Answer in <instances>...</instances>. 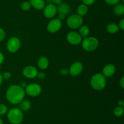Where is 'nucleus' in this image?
<instances>
[{"label": "nucleus", "mask_w": 124, "mask_h": 124, "mask_svg": "<svg viewBox=\"0 0 124 124\" xmlns=\"http://www.w3.org/2000/svg\"><path fill=\"white\" fill-rule=\"evenodd\" d=\"M25 95V90L19 85H13L9 86L6 92V98L12 104H18L23 100Z\"/></svg>", "instance_id": "1"}, {"label": "nucleus", "mask_w": 124, "mask_h": 124, "mask_svg": "<svg viewBox=\"0 0 124 124\" xmlns=\"http://www.w3.org/2000/svg\"><path fill=\"white\" fill-rule=\"evenodd\" d=\"M92 87L97 91L104 89L106 86V79L102 74H96L92 76L90 80Z\"/></svg>", "instance_id": "2"}, {"label": "nucleus", "mask_w": 124, "mask_h": 124, "mask_svg": "<svg viewBox=\"0 0 124 124\" xmlns=\"http://www.w3.org/2000/svg\"><path fill=\"white\" fill-rule=\"evenodd\" d=\"M7 119L12 124H20L24 119L23 111L19 108H12L8 112Z\"/></svg>", "instance_id": "3"}, {"label": "nucleus", "mask_w": 124, "mask_h": 124, "mask_svg": "<svg viewBox=\"0 0 124 124\" xmlns=\"http://www.w3.org/2000/svg\"><path fill=\"white\" fill-rule=\"evenodd\" d=\"M99 41L93 36L85 37L82 42V48L86 51H93L98 48Z\"/></svg>", "instance_id": "4"}, {"label": "nucleus", "mask_w": 124, "mask_h": 124, "mask_svg": "<svg viewBox=\"0 0 124 124\" xmlns=\"http://www.w3.org/2000/svg\"><path fill=\"white\" fill-rule=\"evenodd\" d=\"M82 23H83V19L82 17L79 15H72L67 19V26L72 29L79 28L82 26Z\"/></svg>", "instance_id": "5"}, {"label": "nucleus", "mask_w": 124, "mask_h": 124, "mask_svg": "<svg viewBox=\"0 0 124 124\" xmlns=\"http://www.w3.org/2000/svg\"><path fill=\"white\" fill-rule=\"evenodd\" d=\"M25 94L31 97H36L39 96L42 92V88L37 83H31L27 85L25 89Z\"/></svg>", "instance_id": "6"}, {"label": "nucleus", "mask_w": 124, "mask_h": 124, "mask_svg": "<svg viewBox=\"0 0 124 124\" xmlns=\"http://www.w3.org/2000/svg\"><path fill=\"white\" fill-rule=\"evenodd\" d=\"M21 46L20 40L17 37H11L7 43V49L10 53H15Z\"/></svg>", "instance_id": "7"}, {"label": "nucleus", "mask_w": 124, "mask_h": 124, "mask_svg": "<svg viewBox=\"0 0 124 124\" xmlns=\"http://www.w3.org/2000/svg\"><path fill=\"white\" fill-rule=\"evenodd\" d=\"M62 27L61 20L58 18L53 19L49 21L47 26V29L49 32L55 33L60 30Z\"/></svg>", "instance_id": "8"}, {"label": "nucleus", "mask_w": 124, "mask_h": 124, "mask_svg": "<svg viewBox=\"0 0 124 124\" xmlns=\"http://www.w3.org/2000/svg\"><path fill=\"white\" fill-rule=\"evenodd\" d=\"M67 40L68 42L73 45H78L82 42V37L76 32H70L67 34Z\"/></svg>", "instance_id": "9"}, {"label": "nucleus", "mask_w": 124, "mask_h": 124, "mask_svg": "<svg viewBox=\"0 0 124 124\" xmlns=\"http://www.w3.org/2000/svg\"><path fill=\"white\" fill-rule=\"evenodd\" d=\"M57 7L53 4H48L44 8V15L47 18H52L57 13Z\"/></svg>", "instance_id": "10"}, {"label": "nucleus", "mask_w": 124, "mask_h": 124, "mask_svg": "<svg viewBox=\"0 0 124 124\" xmlns=\"http://www.w3.org/2000/svg\"><path fill=\"white\" fill-rule=\"evenodd\" d=\"M83 70V65L79 62H76L73 63L70 66L69 71L72 76H77L82 72Z\"/></svg>", "instance_id": "11"}, {"label": "nucleus", "mask_w": 124, "mask_h": 124, "mask_svg": "<svg viewBox=\"0 0 124 124\" xmlns=\"http://www.w3.org/2000/svg\"><path fill=\"white\" fill-rule=\"evenodd\" d=\"M38 72L37 69L33 66H27L23 69V75L28 79H34L37 76Z\"/></svg>", "instance_id": "12"}, {"label": "nucleus", "mask_w": 124, "mask_h": 124, "mask_svg": "<svg viewBox=\"0 0 124 124\" xmlns=\"http://www.w3.org/2000/svg\"><path fill=\"white\" fill-rule=\"evenodd\" d=\"M116 68L113 64H108L105 66L102 70V74L107 77H110L115 73Z\"/></svg>", "instance_id": "13"}, {"label": "nucleus", "mask_w": 124, "mask_h": 124, "mask_svg": "<svg viewBox=\"0 0 124 124\" xmlns=\"http://www.w3.org/2000/svg\"><path fill=\"white\" fill-rule=\"evenodd\" d=\"M30 4L36 10H42L46 6V2L44 0H30Z\"/></svg>", "instance_id": "14"}, {"label": "nucleus", "mask_w": 124, "mask_h": 124, "mask_svg": "<svg viewBox=\"0 0 124 124\" xmlns=\"http://www.w3.org/2000/svg\"><path fill=\"white\" fill-rule=\"evenodd\" d=\"M57 11L59 13H62L65 15H67L70 11V7L69 5L67 3H61L58 5L57 7Z\"/></svg>", "instance_id": "15"}, {"label": "nucleus", "mask_w": 124, "mask_h": 124, "mask_svg": "<svg viewBox=\"0 0 124 124\" xmlns=\"http://www.w3.org/2000/svg\"><path fill=\"white\" fill-rule=\"evenodd\" d=\"M48 64H49V62H48V58L46 57L42 56L39 58L38 62V65L41 69H42V70L46 69L48 68Z\"/></svg>", "instance_id": "16"}, {"label": "nucleus", "mask_w": 124, "mask_h": 124, "mask_svg": "<svg viewBox=\"0 0 124 124\" xmlns=\"http://www.w3.org/2000/svg\"><path fill=\"white\" fill-rule=\"evenodd\" d=\"M19 104V109L22 111H27L31 108V103L30 101L27 100H23Z\"/></svg>", "instance_id": "17"}, {"label": "nucleus", "mask_w": 124, "mask_h": 124, "mask_svg": "<svg viewBox=\"0 0 124 124\" xmlns=\"http://www.w3.org/2000/svg\"><path fill=\"white\" fill-rule=\"evenodd\" d=\"M113 12L116 15H123L124 13V5L123 4H117L113 8Z\"/></svg>", "instance_id": "18"}, {"label": "nucleus", "mask_w": 124, "mask_h": 124, "mask_svg": "<svg viewBox=\"0 0 124 124\" xmlns=\"http://www.w3.org/2000/svg\"><path fill=\"white\" fill-rule=\"evenodd\" d=\"M88 12V7L87 5L84 4H81L78 6V13L79 16L82 17V16L85 15Z\"/></svg>", "instance_id": "19"}, {"label": "nucleus", "mask_w": 124, "mask_h": 124, "mask_svg": "<svg viewBox=\"0 0 124 124\" xmlns=\"http://www.w3.org/2000/svg\"><path fill=\"white\" fill-rule=\"evenodd\" d=\"M107 31L110 34H116L119 30V26L115 23H110L107 27Z\"/></svg>", "instance_id": "20"}, {"label": "nucleus", "mask_w": 124, "mask_h": 124, "mask_svg": "<svg viewBox=\"0 0 124 124\" xmlns=\"http://www.w3.org/2000/svg\"><path fill=\"white\" fill-rule=\"evenodd\" d=\"M79 29V33L81 37L85 38L90 33V29L87 26H82L80 27Z\"/></svg>", "instance_id": "21"}, {"label": "nucleus", "mask_w": 124, "mask_h": 124, "mask_svg": "<svg viewBox=\"0 0 124 124\" xmlns=\"http://www.w3.org/2000/svg\"><path fill=\"white\" fill-rule=\"evenodd\" d=\"M124 114V108L122 106H118L116 107L115 109H114V114L116 117H121Z\"/></svg>", "instance_id": "22"}, {"label": "nucleus", "mask_w": 124, "mask_h": 124, "mask_svg": "<svg viewBox=\"0 0 124 124\" xmlns=\"http://www.w3.org/2000/svg\"><path fill=\"white\" fill-rule=\"evenodd\" d=\"M31 6L30 4V2H29V1H24L21 5V8L24 11L29 10L31 8Z\"/></svg>", "instance_id": "23"}, {"label": "nucleus", "mask_w": 124, "mask_h": 124, "mask_svg": "<svg viewBox=\"0 0 124 124\" xmlns=\"http://www.w3.org/2000/svg\"><path fill=\"white\" fill-rule=\"evenodd\" d=\"M7 107L4 104H0V115H4L7 112Z\"/></svg>", "instance_id": "24"}, {"label": "nucleus", "mask_w": 124, "mask_h": 124, "mask_svg": "<svg viewBox=\"0 0 124 124\" xmlns=\"http://www.w3.org/2000/svg\"><path fill=\"white\" fill-rule=\"evenodd\" d=\"M121 0H105V2L110 5H116Z\"/></svg>", "instance_id": "25"}, {"label": "nucleus", "mask_w": 124, "mask_h": 124, "mask_svg": "<svg viewBox=\"0 0 124 124\" xmlns=\"http://www.w3.org/2000/svg\"><path fill=\"white\" fill-rule=\"evenodd\" d=\"M11 73L9 72H5L3 73V74L2 75V78L3 79H5V80H8V79H10L11 77Z\"/></svg>", "instance_id": "26"}, {"label": "nucleus", "mask_w": 124, "mask_h": 124, "mask_svg": "<svg viewBox=\"0 0 124 124\" xmlns=\"http://www.w3.org/2000/svg\"><path fill=\"white\" fill-rule=\"evenodd\" d=\"M6 37V32L2 29L0 28V41H2Z\"/></svg>", "instance_id": "27"}, {"label": "nucleus", "mask_w": 124, "mask_h": 124, "mask_svg": "<svg viewBox=\"0 0 124 124\" xmlns=\"http://www.w3.org/2000/svg\"><path fill=\"white\" fill-rule=\"evenodd\" d=\"M82 1L84 4L87 5V6H90V5L93 4L95 0H82Z\"/></svg>", "instance_id": "28"}, {"label": "nucleus", "mask_w": 124, "mask_h": 124, "mask_svg": "<svg viewBox=\"0 0 124 124\" xmlns=\"http://www.w3.org/2000/svg\"><path fill=\"white\" fill-rule=\"evenodd\" d=\"M69 73V70H68L67 69H66V68H62V69L60 71V74L62 75H67Z\"/></svg>", "instance_id": "29"}, {"label": "nucleus", "mask_w": 124, "mask_h": 124, "mask_svg": "<svg viewBox=\"0 0 124 124\" xmlns=\"http://www.w3.org/2000/svg\"><path fill=\"white\" fill-rule=\"evenodd\" d=\"M36 77H38V78L39 79H44L45 77H46V74L44 72H38L37 74V76Z\"/></svg>", "instance_id": "30"}, {"label": "nucleus", "mask_w": 124, "mask_h": 124, "mask_svg": "<svg viewBox=\"0 0 124 124\" xmlns=\"http://www.w3.org/2000/svg\"><path fill=\"white\" fill-rule=\"evenodd\" d=\"M119 28L121 29V30H124V19H122L121 21L119 22Z\"/></svg>", "instance_id": "31"}, {"label": "nucleus", "mask_w": 124, "mask_h": 124, "mask_svg": "<svg viewBox=\"0 0 124 124\" xmlns=\"http://www.w3.org/2000/svg\"><path fill=\"white\" fill-rule=\"evenodd\" d=\"M4 61V56L1 52H0V64H2Z\"/></svg>", "instance_id": "32"}, {"label": "nucleus", "mask_w": 124, "mask_h": 124, "mask_svg": "<svg viewBox=\"0 0 124 124\" xmlns=\"http://www.w3.org/2000/svg\"><path fill=\"white\" fill-rule=\"evenodd\" d=\"M52 2H53V4H57L59 5L61 3H62V0H51Z\"/></svg>", "instance_id": "33"}, {"label": "nucleus", "mask_w": 124, "mask_h": 124, "mask_svg": "<svg viewBox=\"0 0 124 124\" xmlns=\"http://www.w3.org/2000/svg\"><path fill=\"white\" fill-rule=\"evenodd\" d=\"M120 86H121V88H124V77H122V78H121V80H120Z\"/></svg>", "instance_id": "34"}, {"label": "nucleus", "mask_w": 124, "mask_h": 124, "mask_svg": "<svg viewBox=\"0 0 124 124\" xmlns=\"http://www.w3.org/2000/svg\"><path fill=\"white\" fill-rule=\"evenodd\" d=\"M65 15L62 14V13H59V15H58V19H60V20H62V19H64L65 17Z\"/></svg>", "instance_id": "35"}, {"label": "nucleus", "mask_w": 124, "mask_h": 124, "mask_svg": "<svg viewBox=\"0 0 124 124\" xmlns=\"http://www.w3.org/2000/svg\"><path fill=\"white\" fill-rule=\"evenodd\" d=\"M118 105L119 106H124V102L123 101V100H120L118 101Z\"/></svg>", "instance_id": "36"}, {"label": "nucleus", "mask_w": 124, "mask_h": 124, "mask_svg": "<svg viewBox=\"0 0 124 124\" xmlns=\"http://www.w3.org/2000/svg\"><path fill=\"white\" fill-rule=\"evenodd\" d=\"M21 86L22 88H25L27 86V84H26V83H25V82H22L21 83V85H20Z\"/></svg>", "instance_id": "37"}, {"label": "nucleus", "mask_w": 124, "mask_h": 124, "mask_svg": "<svg viewBox=\"0 0 124 124\" xmlns=\"http://www.w3.org/2000/svg\"><path fill=\"white\" fill-rule=\"evenodd\" d=\"M2 81H3V78H2V74H0V86H1V85H2Z\"/></svg>", "instance_id": "38"}, {"label": "nucleus", "mask_w": 124, "mask_h": 124, "mask_svg": "<svg viewBox=\"0 0 124 124\" xmlns=\"http://www.w3.org/2000/svg\"><path fill=\"white\" fill-rule=\"evenodd\" d=\"M0 124H4L3 121H2V119H1V118H0Z\"/></svg>", "instance_id": "39"}, {"label": "nucleus", "mask_w": 124, "mask_h": 124, "mask_svg": "<svg viewBox=\"0 0 124 124\" xmlns=\"http://www.w3.org/2000/svg\"><path fill=\"white\" fill-rule=\"evenodd\" d=\"M46 1H47V2H48V4H51V3H52V1H51V0H46Z\"/></svg>", "instance_id": "40"}]
</instances>
